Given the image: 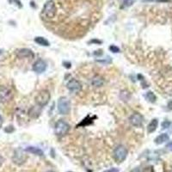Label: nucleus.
Masks as SVG:
<instances>
[{
  "mask_svg": "<svg viewBox=\"0 0 172 172\" xmlns=\"http://www.w3.org/2000/svg\"><path fill=\"white\" fill-rule=\"evenodd\" d=\"M57 12V8L53 0H49L45 3L42 10V15L48 19H52L55 17Z\"/></svg>",
  "mask_w": 172,
  "mask_h": 172,
  "instance_id": "f257e3e1",
  "label": "nucleus"
},
{
  "mask_svg": "<svg viewBox=\"0 0 172 172\" xmlns=\"http://www.w3.org/2000/svg\"><path fill=\"white\" fill-rule=\"evenodd\" d=\"M51 98V94L49 91L47 90H42L35 97V102H36V104L39 106L40 108H43L44 106L49 102Z\"/></svg>",
  "mask_w": 172,
  "mask_h": 172,
  "instance_id": "f03ea898",
  "label": "nucleus"
},
{
  "mask_svg": "<svg viewBox=\"0 0 172 172\" xmlns=\"http://www.w3.org/2000/svg\"><path fill=\"white\" fill-rule=\"evenodd\" d=\"M70 130V126L67 122H65L63 120H60L56 122L54 127V133L57 136L62 137L67 133Z\"/></svg>",
  "mask_w": 172,
  "mask_h": 172,
  "instance_id": "7ed1b4c3",
  "label": "nucleus"
},
{
  "mask_svg": "<svg viewBox=\"0 0 172 172\" xmlns=\"http://www.w3.org/2000/svg\"><path fill=\"white\" fill-rule=\"evenodd\" d=\"M58 110L61 115H67L71 111V103L67 98L62 96L58 101Z\"/></svg>",
  "mask_w": 172,
  "mask_h": 172,
  "instance_id": "20e7f679",
  "label": "nucleus"
},
{
  "mask_svg": "<svg viewBox=\"0 0 172 172\" xmlns=\"http://www.w3.org/2000/svg\"><path fill=\"white\" fill-rule=\"evenodd\" d=\"M128 149L126 148L123 145H118L115 149L114 152V159L117 163H122L125 161V159L128 157Z\"/></svg>",
  "mask_w": 172,
  "mask_h": 172,
  "instance_id": "39448f33",
  "label": "nucleus"
},
{
  "mask_svg": "<svg viewBox=\"0 0 172 172\" xmlns=\"http://www.w3.org/2000/svg\"><path fill=\"white\" fill-rule=\"evenodd\" d=\"M13 93L10 88L5 86H0V102L6 103L12 99Z\"/></svg>",
  "mask_w": 172,
  "mask_h": 172,
  "instance_id": "423d86ee",
  "label": "nucleus"
},
{
  "mask_svg": "<svg viewBox=\"0 0 172 172\" xmlns=\"http://www.w3.org/2000/svg\"><path fill=\"white\" fill-rule=\"evenodd\" d=\"M129 122L132 126L139 128L143 123V116L139 113H134L129 117Z\"/></svg>",
  "mask_w": 172,
  "mask_h": 172,
  "instance_id": "0eeeda50",
  "label": "nucleus"
},
{
  "mask_svg": "<svg viewBox=\"0 0 172 172\" xmlns=\"http://www.w3.org/2000/svg\"><path fill=\"white\" fill-rule=\"evenodd\" d=\"M66 87L70 91L73 92V93H77L78 91H81L82 85L80 84V82L78 81L77 79H71L70 81L68 82L67 85H66Z\"/></svg>",
  "mask_w": 172,
  "mask_h": 172,
  "instance_id": "6e6552de",
  "label": "nucleus"
},
{
  "mask_svg": "<svg viewBox=\"0 0 172 172\" xmlns=\"http://www.w3.org/2000/svg\"><path fill=\"white\" fill-rule=\"evenodd\" d=\"M47 69V64L43 60H37L33 65V71L36 73H42Z\"/></svg>",
  "mask_w": 172,
  "mask_h": 172,
  "instance_id": "1a4fd4ad",
  "label": "nucleus"
},
{
  "mask_svg": "<svg viewBox=\"0 0 172 172\" xmlns=\"http://www.w3.org/2000/svg\"><path fill=\"white\" fill-rule=\"evenodd\" d=\"M17 56L20 59H24V58H34V53L28 48H22L17 51Z\"/></svg>",
  "mask_w": 172,
  "mask_h": 172,
  "instance_id": "9d476101",
  "label": "nucleus"
},
{
  "mask_svg": "<svg viewBox=\"0 0 172 172\" xmlns=\"http://www.w3.org/2000/svg\"><path fill=\"white\" fill-rule=\"evenodd\" d=\"M26 159V157L24 155L23 152L21 150H17L15 153H14L13 156V161L14 163H16L17 164H21L25 161Z\"/></svg>",
  "mask_w": 172,
  "mask_h": 172,
  "instance_id": "9b49d317",
  "label": "nucleus"
},
{
  "mask_svg": "<svg viewBox=\"0 0 172 172\" xmlns=\"http://www.w3.org/2000/svg\"><path fill=\"white\" fill-rule=\"evenodd\" d=\"M103 85H104V79H103L102 77L99 76V75H96L91 79V85L94 86V87H102Z\"/></svg>",
  "mask_w": 172,
  "mask_h": 172,
  "instance_id": "f8f14e48",
  "label": "nucleus"
},
{
  "mask_svg": "<svg viewBox=\"0 0 172 172\" xmlns=\"http://www.w3.org/2000/svg\"><path fill=\"white\" fill-rule=\"evenodd\" d=\"M25 151L36 156H43L44 154L42 150H41L40 148H37V147H34V146H29V147L26 148Z\"/></svg>",
  "mask_w": 172,
  "mask_h": 172,
  "instance_id": "ddd939ff",
  "label": "nucleus"
},
{
  "mask_svg": "<svg viewBox=\"0 0 172 172\" xmlns=\"http://www.w3.org/2000/svg\"><path fill=\"white\" fill-rule=\"evenodd\" d=\"M34 41H35V43H37L38 45L42 46V47H49L50 46L49 41H47L46 38L42 37V36H37V37H35L34 38Z\"/></svg>",
  "mask_w": 172,
  "mask_h": 172,
  "instance_id": "4468645a",
  "label": "nucleus"
},
{
  "mask_svg": "<svg viewBox=\"0 0 172 172\" xmlns=\"http://www.w3.org/2000/svg\"><path fill=\"white\" fill-rule=\"evenodd\" d=\"M169 138V135L167 134V133H162V134L159 135V136L155 138V143L156 144H158V145H161L163 143L168 141Z\"/></svg>",
  "mask_w": 172,
  "mask_h": 172,
  "instance_id": "2eb2a0df",
  "label": "nucleus"
},
{
  "mask_svg": "<svg viewBox=\"0 0 172 172\" xmlns=\"http://www.w3.org/2000/svg\"><path fill=\"white\" fill-rule=\"evenodd\" d=\"M158 125H159V121L157 119H153L152 122L149 123L148 127H147V131L148 133H153V132L156 131V129L158 128Z\"/></svg>",
  "mask_w": 172,
  "mask_h": 172,
  "instance_id": "dca6fc26",
  "label": "nucleus"
},
{
  "mask_svg": "<svg viewBox=\"0 0 172 172\" xmlns=\"http://www.w3.org/2000/svg\"><path fill=\"white\" fill-rule=\"evenodd\" d=\"M145 97L146 98V100L149 102H154L156 101V96L154 95L153 92L152 91H148L146 94H145Z\"/></svg>",
  "mask_w": 172,
  "mask_h": 172,
  "instance_id": "f3484780",
  "label": "nucleus"
},
{
  "mask_svg": "<svg viewBox=\"0 0 172 172\" xmlns=\"http://www.w3.org/2000/svg\"><path fill=\"white\" fill-rule=\"evenodd\" d=\"M109 50L112 53H115V54H118L120 53V48L118 47H116L115 45H111L110 47H109Z\"/></svg>",
  "mask_w": 172,
  "mask_h": 172,
  "instance_id": "a211bd4d",
  "label": "nucleus"
},
{
  "mask_svg": "<svg viewBox=\"0 0 172 172\" xmlns=\"http://www.w3.org/2000/svg\"><path fill=\"white\" fill-rule=\"evenodd\" d=\"M10 2L11 3H15V4H17V6L19 7V8H22V3L19 0H10Z\"/></svg>",
  "mask_w": 172,
  "mask_h": 172,
  "instance_id": "6ab92c4d",
  "label": "nucleus"
},
{
  "mask_svg": "<svg viewBox=\"0 0 172 172\" xmlns=\"http://www.w3.org/2000/svg\"><path fill=\"white\" fill-rule=\"evenodd\" d=\"M133 3V0H124V5L126 6H129Z\"/></svg>",
  "mask_w": 172,
  "mask_h": 172,
  "instance_id": "aec40b11",
  "label": "nucleus"
},
{
  "mask_svg": "<svg viewBox=\"0 0 172 172\" xmlns=\"http://www.w3.org/2000/svg\"><path fill=\"white\" fill-rule=\"evenodd\" d=\"M170 125V122H163V124H162V127L164 128H167Z\"/></svg>",
  "mask_w": 172,
  "mask_h": 172,
  "instance_id": "412c9836",
  "label": "nucleus"
},
{
  "mask_svg": "<svg viewBox=\"0 0 172 172\" xmlns=\"http://www.w3.org/2000/svg\"><path fill=\"white\" fill-rule=\"evenodd\" d=\"M166 148L172 152V141L169 142V143H168V144H167V145H166Z\"/></svg>",
  "mask_w": 172,
  "mask_h": 172,
  "instance_id": "4be33fe9",
  "label": "nucleus"
},
{
  "mask_svg": "<svg viewBox=\"0 0 172 172\" xmlns=\"http://www.w3.org/2000/svg\"><path fill=\"white\" fill-rule=\"evenodd\" d=\"M104 172H118V169H108V170H105Z\"/></svg>",
  "mask_w": 172,
  "mask_h": 172,
  "instance_id": "5701e85b",
  "label": "nucleus"
},
{
  "mask_svg": "<svg viewBox=\"0 0 172 172\" xmlns=\"http://www.w3.org/2000/svg\"><path fill=\"white\" fill-rule=\"evenodd\" d=\"M3 157L2 156L0 155V166L2 165V164H3Z\"/></svg>",
  "mask_w": 172,
  "mask_h": 172,
  "instance_id": "b1692460",
  "label": "nucleus"
},
{
  "mask_svg": "<svg viewBox=\"0 0 172 172\" xmlns=\"http://www.w3.org/2000/svg\"><path fill=\"white\" fill-rule=\"evenodd\" d=\"M48 172H53V171H48Z\"/></svg>",
  "mask_w": 172,
  "mask_h": 172,
  "instance_id": "393cba45",
  "label": "nucleus"
},
{
  "mask_svg": "<svg viewBox=\"0 0 172 172\" xmlns=\"http://www.w3.org/2000/svg\"><path fill=\"white\" fill-rule=\"evenodd\" d=\"M0 120H1V117H0Z\"/></svg>",
  "mask_w": 172,
  "mask_h": 172,
  "instance_id": "a878e982",
  "label": "nucleus"
},
{
  "mask_svg": "<svg viewBox=\"0 0 172 172\" xmlns=\"http://www.w3.org/2000/svg\"><path fill=\"white\" fill-rule=\"evenodd\" d=\"M69 172H71V171H69Z\"/></svg>",
  "mask_w": 172,
  "mask_h": 172,
  "instance_id": "bb28decb",
  "label": "nucleus"
}]
</instances>
